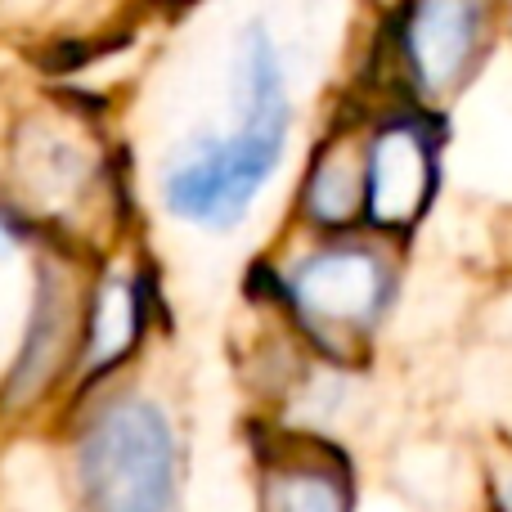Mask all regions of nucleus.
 <instances>
[{
	"mask_svg": "<svg viewBox=\"0 0 512 512\" xmlns=\"http://www.w3.org/2000/svg\"><path fill=\"white\" fill-rule=\"evenodd\" d=\"M441 117L396 104L364 135V225L405 239L427 221L441 194Z\"/></svg>",
	"mask_w": 512,
	"mask_h": 512,
	"instance_id": "4",
	"label": "nucleus"
},
{
	"mask_svg": "<svg viewBox=\"0 0 512 512\" xmlns=\"http://www.w3.org/2000/svg\"><path fill=\"white\" fill-rule=\"evenodd\" d=\"M135 292L131 283L122 279H108L99 288V306H95V337H90V360L95 364H108L131 346L135 337Z\"/></svg>",
	"mask_w": 512,
	"mask_h": 512,
	"instance_id": "7",
	"label": "nucleus"
},
{
	"mask_svg": "<svg viewBox=\"0 0 512 512\" xmlns=\"http://www.w3.org/2000/svg\"><path fill=\"white\" fill-rule=\"evenodd\" d=\"M234 99H239V126L230 140L189 144L185 158L167 171L171 212L198 225H216V230L243 221L288 144V81L279 68V50L261 27L243 36Z\"/></svg>",
	"mask_w": 512,
	"mask_h": 512,
	"instance_id": "1",
	"label": "nucleus"
},
{
	"mask_svg": "<svg viewBox=\"0 0 512 512\" xmlns=\"http://www.w3.org/2000/svg\"><path fill=\"white\" fill-rule=\"evenodd\" d=\"M288 301L328 342H355L382 324L396 301V265L378 243H328L288 274Z\"/></svg>",
	"mask_w": 512,
	"mask_h": 512,
	"instance_id": "5",
	"label": "nucleus"
},
{
	"mask_svg": "<svg viewBox=\"0 0 512 512\" xmlns=\"http://www.w3.org/2000/svg\"><path fill=\"white\" fill-rule=\"evenodd\" d=\"M301 212L319 230H351L364 221V140L333 135L310 158L306 185H301Z\"/></svg>",
	"mask_w": 512,
	"mask_h": 512,
	"instance_id": "6",
	"label": "nucleus"
},
{
	"mask_svg": "<svg viewBox=\"0 0 512 512\" xmlns=\"http://www.w3.org/2000/svg\"><path fill=\"white\" fill-rule=\"evenodd\" d=\"M81 486L95 512H167L176 495V441L144 400H117L81 441Z\"/></svg>",
	"mask_w": 512,
	"mask_h": 512,
	"instance_id": "3",
	"label": "nucleus"
},
{
	"mask_svg": "<svg viewBox=\"0 0 512 512\" xmlns=\"http://www.w3.org/2000/svg\"><path fill=\"white\" fill-rule=\"evenodd\" d=\"M54 346H59V306H54V297H50V288H45V297H41V310H36V337H32V346H27V360L18 364V391H27V387H41L45 378H50V360H54Z\"/></svg>",
	"mask_w": 512,
	"mask_h": 512,
	"instance_id": "9",
	"label": "nucleus"
},
{
	"mask_svg": "<svg viewBox=\"0 0 512 512\" xmlns=\"http://www.w3.org/2000/svg\"><path fill=\"white\" fill-rule=\"evenodd\" d=\"M504 0H405L387 32L400 104L441 117L490 63Z\"/></svg>",
	"mask_w": 512,
	"mask_h": 512,
	"instance_id": "2",
	"label": "nucleus"
},
{
	"mask_svg": "<svg viewBox=\"0 0 512 512\" xmlns=\"http://www.w3.org/2000/svg\"><path fill=\"white\" fill-rule=\"evenodd\" d=\"M499 504H504V512H512V477L504 481V490H499Z\"/></svg>",
	"mask_w": 512,
	"mask_h": 512,
	"instance_id": "10",
	"label": "nucleus"
},
{
	"mask_svg": "<svg viewBox=\"0 0 512 512\" xmlns=\"http://www.w3.org/2000/svg\"><path fill=\"white\" fill-rule=\"evenodd\" d=\"M274 512H346V490L328 472H288L274 486Z\"/></svg>",
	"mask_w": 512,
	"mask_h": 512,
	"instance_id": "8",
	"label": "nucleus"
}]
</instances>
